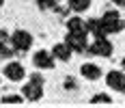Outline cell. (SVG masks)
Segmentation results:
<instances>
[{
    "mask_svg": "<svg viewBox=\"0 0 125 108\" xmlns=\"http://www.w3.org/2000/svg\"><path fill=\"white\" fill-rule=\"evenodd\" d=\"M22 91H24V97L30 99V102L41 99V95H43V78H41V73H32L30 76V82L26 84Z\"/></svg>",
    "mask_w": 125,
    "mask_h": 108,
    "instance_id": "1",
    "label": "cell"
},
{
    "mask_svg": "<svg viewBox=\"0 0 125 108\" xmlns=\"http://www.w3.org/2000/svg\"><path fill=\"white\" fill-rule=\"evenodd\" d=\"M101 24H104V30H106V35L121 33V30L125 28L123 17H121L116 11H106V13H104V17H101Z\"/></svg>",
    "mask_w": 125,
    "mask_h": 108,
    "instance_id": "2",
    "label": "cell"
},
{
    "mask_svg": "<svg viewBox=\"0 0 125 108\" xmlns=\"http://www.w3.org/2000/svg\"><path fill=\"white\" fill-rule=\"evenodd\" d=\"M11 43H13V50L15 52H26V50H30V46H32V35L26 33V30H15L11 35Z\"/></svg>",
    "mask_w": 125,
    "mask_h": 108,
    "instance_id": "3",
    "label": "cell"
},
{
    "mask_svg": "<svg viewBox=\"0 0 125 108\" xmlns=\"http://www.w3.org/2000/svg\"><path fill=\"white\" fill-rule=\"evenodd\" d=\"M86 52L88 54H95V56H110L112 54V43L106 37H95V41L88 46Z\"/></svg>",
    "mask_w": 125,
    "mask_h": 108,
    "instance_id": "4",
    "label": "cell"
},
{
    "mask_svg": "<svg viewBox=\"0 0 125 108\" xmlns=\"http://www.w3.org/2000/svg\"><path fill=\"white\" fill-rule=\"evenodd\" d=\"M65 43L73 52H86L88 50V43H86V33H69Z\"/></svg>",
    "mask_w": 125,
    "mask_h": 108,
    "instance_id": "5",
    "label": "cell"
},
{
    "mask_svg": "<svg viewBox=\"0 0 125 108\" xmlns=\"http://www.w3.org/2000/svg\"><path fill=\"white\" fill-rule=\"evenodd\" d=\"M32 63H35V67H39V69H52L54 67V54L48 52V50H39V52H35V56H32Z\"/></svg>",
    "mask_w": 125,
    "mask_h": 108,
    "instance_id": "6",
    "label": "cell"
},
{
    "mask_svg": "<svg viewBox=\"0 0 125 108\" xmlns=\"http://www.w3.org/2000/svg\"><path fill=\"white\" fill-rule=\"evenodd\" d=\"M4 76H7L11 82H20V80H24L26 69H24L22 63H9V65L4 67Z\"/></svg>",
    "mask_w": 125,
    "mask_h": 108,
    "instance_id": "7",
    "label": "cell"
},
{
    "mask_svg": "<svg viewBox=\"0 0 125 108\" xmlns=\"http://www.w3.org/2000/svg\"><path fill=\"white\" fill-rule=\"evenodd\" d=\"M106 82H108L110 89H114V91L125 95V73L123 72H110L106 76Z\"/></svg>",
    "mask_w": 125,
    "mask_h": 108,
    "instance_id": "8",
    "label": "cell"
},
{
    "mask_svg": "<svg viewBox=\"0 0 125 108\" xmlns=\"http://www.w3.org/2000/svg\"><path fill=\"white\" fill-rule=\"evenodd\" d=\"M71 52H73V50L69 48L67 43H56V46L52 48V54H54V59L62 60V63H67V60L71 59Z\"/></svg>",
    "mask_w": 125,
    "mask_h": 108,
    "instance_id": "9",
    "label": "cell"
},
{
    "mask_svg": "<svg viewBox=\"0 0 125 108\" xmlns=\"http://www.w3.org/2000/svg\"><path fill=\"white\" fill-rule=\"evenodd\" d=\"M80 73H82L86 80H99L101 78V69L97 65H93V63H84V65L80 67Z\"/></svg>",
    "mask_w": 125,
    "mask_h": 108,
    "instance_id": "10",
    "label": "cell"
},
{
    "mask_svg": "<svg viewBox=\"0 0 125 108\" xmlns=\"http://www.w3.org/2000/svg\"><path fill=\"white\" fill-rule=\"evenodd\" d=\"M67 28H69V33H88L86 22L82 17H69L67 20Z\"/></svg>",
    "mask_w": 125,
    "mask_h": 108,
    "instance_id": "11",
    "label": "cell"
},
{
    "mask_svg": "<svg viewBox=\"0 0 125 108\" xmlns=\"http://www.w3.org/2000/svg\"><path fill=\"white\" fill-rule=\"evenodd\" d=\"M86 30H88V33H93L95 37H106V30H104L101 20H88V22H86Z\"/></svg>",
    "mask_w": 125,
    "mask_h": 108,
    "instance_id": "12",
    "label": "cell"
},
{
    "mask_svg": "<svg viewBox=\"0 0 125 108\" xmlns=\"http://www.w3.org/2000/svg\"><path fill=\"white\" fill-rule=\"evenodd\" d=\"M91 7V0H69V9L75 13H82Z\"/></svg>",
    "mask_w": 125,
    "mask_h": 108,
    "instance_id": "13",
    "label": "cell"
},
{
    "mask_svg": "<svg viewBox=\"0 0 125 108\" xmlns=\"http://www.w3.org/2000/svg\"><path fill=\"white\" fill-rule=\"evenodd\" d=\"M58 4H61V0H37V7L43 9V11H48V9H58Z\"/></svg>",
    "mask_w": 125,
    "mask_h": 108,
    "instance_id": "14",
    "label": "cell"
},
{
    "mask_svg": "<svg viewBox=\"0 0 125 108\" xmlns=\"http://www.w3.org/2000/svg\"><path fill=\"white\" fill-rule=\"evenodd\" d=\"M112 99H110V95H104V93H99V95H93V99H91V104H110Z\"/></svg>",
    "mask_w": 125,
    "mask_h": 108,
    "instance_id": "15",
    "label": "cell"
},
{
    "mask_svg": "<svg viewBox=\"0 0 125 108\" xmlns=\"http://www.w3.org/2000/svg\"><path fill=\"white\" fill-rule=\"evenodd\" d=\"M2 102H4V104H22L24 97H22V95H4V97H2Z\"/></svg>",
    "mask_w": 125,
    "mask_h": 108,
    "instance_id": "16",
    "label": "cell"
},
{
    "mask_svg": "<svg viewBox=\"0 0 125 108\" xmlns=\"http://www.w3.org/2000/svg\"><path fill=\"white\" fill-rule=\"evenodd\" d=\"M4 46H7V33H4V30H0V52H2Z\"/></svg>",
    "mask_w": 125,
    "mask_h": 108,
    "instance_id": "17",
    "label": "cell"
},
{
    "mask_svg": "<svg viewBox=\"0 0 125 108\" xmlns=\"http://www.w3.org/2000/svg\"><path fill=\"white\" fill-rule=\"evenodd\" d=\"M75 86H78V84H75L73 78H67V80H65V89H75Z\"/></svg>",
    "mask_w": 125,
    "mask_h": 108,
    "instance_id": "18",
    "label": "cell"
},
{
    "mask_svg": "<svg viewBox=\"0 0 125 108\" xmlns=\"http://www.w3.org/2000/svg\"><path fill=\"white\" fill-rule=\"evenodd\" d=\"M114 4H119V7H125V0H112Z\"/></svg>",
    "mask_w": 125,
    "mask_h": 108,
    "instance_id": "19",
    "label": "cell"
},
{
    "mask_svg": "<svg viewBox=\"0 0 125 108\" xmlns=\"http://www.w3.org/2000/svg\"><path fill=\"white\" fill-rule=\"evenodd\" d=\"M2 4H4V0H0V7H2Z\"/></svg>",
    "mask_w": 125,
    "mask_h": 108,
    "instance_id": "20",
    "label": "cell"
},
{
    "mask_svg": "<svg viewBox=\"0 0 125 108\" xmlns=\"http://www.w3.org/2000/svg\"><path fill=\"white\" fill-rule=\"evenodd\" d=\"M123 69H125V59H123Z\"/></svg>",
    "mask_w": 125,
    "mask_h": 108,
    "instance_id": "21",
    "label": "cell"
}]
</instances>
